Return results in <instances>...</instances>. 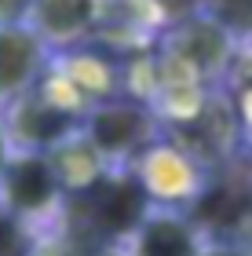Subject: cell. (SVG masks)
I'll return each mask as SVG.
<instances>
[{"label":"cell","mask_w":252,"mask_h":256,"mask_svg":"<svg viewBox=\"0 0 252 256\" xmlns=\"http://www.w3.org/2000/svg\"><path fill=\"white\" fill-rule=\"evenodd\" d=\"M139 256H194V234L176 216L143 220L139 230Z\"/></svg>","instance_id":"obj_8"},{"label":"cell","mask_w":252,"mask_h":256,"mask_svg":"<svg viewBox=\"0 0 252 256\" xmlns=\"http://www.w3.org/2000/svg\"><path fill=\"white\" fill-rule=\"evenodd\" d=\"M33 26L44 37L55 40H73L91 26V15H95V0H29Z\"/></svg>","instance_id":"obj_5"},{"label":"cell","mask_w":252,"mask_h":256,"mask_svg":"<svg viewBox=\"0 0 252 256\" xmlns=\"http://www.w3.org/2000/svg\"><path fill=\"white\" fill-rule=\"evenodd\" d=\"M29 11V0H0V22H22Z\"/></svg>","instance_id":"obj_12"},{"label":"cell","mask_w":252,"mask_h":256,"mask_svg":"<svg viewBox=\"0 0 252 256\" xmlns=\"http://www.w3.org/2000/svg\"><path fill=\"white\" fill-rule=\"evenodd\" d=\"M40 70V33L18 22H0V96H18Z\"/></svg>","instance_id":"obj_2"},{"label":"cell","mask_w":252,"mask_h":256,"mask_svg":"<svg viewBox=\"0 0 252 256\" xmlns=\"http://www.w3.org/2000/svg\"><path fill=\"white\" fill-rule=\"evenodd\" d=\"M146 132H150V118L135 102H106L88 121V139L102 154H128L146 139Z\"/></svg>","instance_id":"obj_3"},{"label":"cell","mask_w":252,"mask_h":256,"mask_svg":"<svg viewBox=\"0 0 252 256\" xmlns=\"http://www.w3.org/2000/svg\"><path fill=\"white\" fill-rule=\"evenodd\" d=\"M70 110H62L59 102L44 99V96H29L22 99V106L15 114V132L26 139V143H37V146H48V143H59V139L70 132Z\"/></svg>","instance_id":"obj_6"},{"label":"cell","mask_w":252,"mask_h":256,"mask_svg":"<svg viewBox=\"0 0 252 256\" xmlns=\"http://www.w3.org/2000/svg\"><path fill=\"white\" fill-rule=\"evenodd\" d=\"M205 15L223 30L252 33V0H205Z\"/></svg>","instance_id":"obj_9"},{"label":"cell","mask_w":252,"mask_h":256,"mask_svg":"<svg viewBox=\"0 0 252 256\" xmlns=\"http://www.w3.org/2000/svg\"><path fill=\"white\" fill-rule=\"evenodd\" d=\"M252 208V190L245 183H216L201 194L198 202V220H205V227H234L238 220Z\"/></svg>","instance_id":"obj_7"},{"label":"cell","mask_w":252,"mask_h":256,"mask_svg":"<svg viewBox=\"0 0 252 256\" xmlns=\"http://www.w3.org/2000/svg\"><path fill=\"white\" fill-rule=\"evenodd\" d=\"M216 256H234V252H216Z\"/></svg>","instance_id":"obj_14"},{"label":"cell","mask_w":252,"mask_h":256,"mask_svg":"<svg viewBox=\"0 0 252 256\" xmlns=\"http://www.w3.org/2000/svg\"><path fill=\"white\" fill-rule=\"evenodd\" d=\"M44 256H106V252H99L91 242H66V246H59V249H51V252H44Z\"/></svg>","instance_id":"obj_11"},{"label":"cell","mask_w":252,"mask_h":256,"mask_svg":"<svg viewBox=\"0 0 252 256\" xmlns=\"http://www.w3.org/2000/svg\"><path fill=\"white\" fill-rule=\"evenodd\" d=\"M0 256H26V234L18 220L0 212Z\"/></svg>","instance_id":"obj_10"},{"label":"cell","mask_w":252,"mask_h":256,"mask_svg":"<svg viewBox=\"0 0 252 256\" xmlns=\"http://www.w3.org/2000/svg\"><path fill=\"white\" fill-rule=\"evenodd\" d=\"M150 194L135 176H99L70 202V220L81 242H106L128 234L146 220Z\"/></svg>","instance_id":"obj_1"},{"label":"cell","mask_w":252,"mask_h":256,"mask_svg":"<svg viewBox=\"0 0 252 256\" xmlns=\"http://www.w3.org/2000/svg\"><path fill=\"white\" fill-rule=\"evenodd\" d=\"M0 168H4V128H0Z\"/></svg>","instance_id":"obj_13"},{"label":"cell","mask_w":252,"mask_h":256,"mask_svg":"<svg viewBox=\"0 0 252 256\" xmlns=\"http://www.w3.org/2000/svg\"><path fill=\"white\" fill-rule=\"evenodd\" d=\"M0 176H4L7 202L15 208H26V212L44 208L55 198V190H59V176H55V168L44 158H37V154L18 158V161H4Z\"/></svg>","instance_id":"obj_4"}]
</instances>
